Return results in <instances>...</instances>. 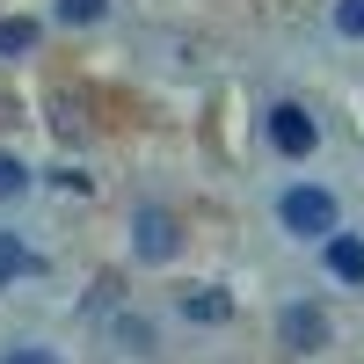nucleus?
<instances>
[{
	"instance_id": "obj_7",
	"label": "nucleus",
	"mask_w": 364,
	"mask_h": 364,
	"mask_svg": "<svg viewBox=\"0 0 364 364\" xmlns=\"http://www.w3.org/2000/svg\"><path fill=\"white\" fill-rule=\"evenodd\" d=\"M22 51H37V22L0 15V58H22Z\"/></svg>"
},
{
	"instance_id": "obj_6",
	"label": "nucleus",
	"mask_w": 364,
	"mask_h": 364,
	"mask_svg": "<svg viewBox=\"0 0 364 364\" xmlns=\"http://www.w3.org/2000/svg\"><path fill=\"white\" fill-rule=\"evenodd\" d=\"M182 314L204 321V328H219V321H233V299H226V291H211V284H197L190 299H182Z\"/></svg>"
},
{
	"instance_id": "obj_2",
	"label": "nucleus",
	"mask_w": 364,
	"mask_h": 364,
	"mask_svg": "<svg viewBox=\"0 0 364 364\" xmlns=\"http://www.w3.org/2000/svg\"><path fill=\"white\" fill-rule=\"evenodd\" d=\"M269 146H277V154H291V161H306L314 146H321V124H314L299 102H277V109H269Z\"/></svg>"
},
{
	"instance_id": "obj_5",
	"label": "nucleus",
	"mask_w": 364,
	"mask_h": 364,
	"mask_svg": "<svg viewBox=\"0 0 364 364\" xmlns=\"http://www.w3.org/2000/svg\"><path fill=\"white\" fill-rule=\"evenodd\" d=\"M328 269L343 284H364V240L357 233H328Z\"/></svg>"
},
{
	"instance_id": "obj_4",
	"label": "nucleus",
	"mask_w": 364,
	"mask_h": 364,
	"mask_svg": "<svg viewBox=\"0 0 364 364\" xmlns=\"http://www.w3.org/2000/svg\"><path fill=\"white\" fill-rule=\"evenodd\" d=\"M277 343L284 350H321L328 343V314L321 306H284L277 314Z\"/></svg>"
},
{
	"instance_id": "obj_8",
	"label": "nucleus",
	"mask_w": 364,
	"mask_h": 364,
	"mask_svg": "<svg viewBox=\"0 0 364 364\" xmlns=\"http://www.w3.org/2000/svg\"><path fill=\"white\" fill-rule=\"evenodd\" d=\"M29 190V168L15 161V154H0V204H8V197H22Z\"/></svg>"
},
{
	"instance_id": "obj_1",
	"label": "nucleus",
	"mask_w": 364,
	"mask_h": 364,
	"mask_svg": "<svg viewBox=\"0 0 364 364\" xmlns=\"http://www.w3.org/2000/svg\"><path fill=\"white\" fill-rule=\"evenodd\" d=\"M277 219H284V233H299V240H328V233H336V197L314 190V182H299V190H284Z\"/></svg>"
},
{
	"instance_id": "obj_3",
	"label": "nucleus",
	"mask_w": 364,
	"mask_h": 364,
	"mask_svg": "<svg viewBox=\"0 0 364 364\" xmlns=\"http://www.w3.org/2000/svg\"><path fill=\"white\" fill-rule=\"evenodd\" d=\"M132 248H139L146 262H168V255L182 248V226L168 219V211H161V204H146V211H139V219H132Z\"/></svg>"
},
{
	"instance_id": "obj_9",
	"label": "nucleus",
	"mask_w": 364,
	"mask_h": 364,
	"mask_svg": "<svg viewBox=\"0 0 364 364\" xmlns=\"http://www.w3.org/2000/svg\"><path fill=\"white\" fill-rule=\"evenodd\" d=\"M109 0H58V22H102Z\"/></svg>"
},
{
	"instance_id": "obj_11",
	"label": "nucleus",
	"mask_w": 364,
	"mask_h": 364,
	"mask_svg": "<svg viewBox=\"0 0 364 364\" xmlns=\"http://www.w3.org/2000/svg\"><path fill=\"white\" fill-rule=\"evenodd\" d=\"M0 364H58V357H51V350H37V343H15Z\"/></svg>"
},
{
	"instance_id": "obj_10",
	"label": "nucleus",
	"mask_w": 364,
	"mask_h": 364,
	"mask_svg": "<svg viewBox=\"0 0 364 364\" xmlns=\"http://www.w3.org/2000/svg\"><path fill=\"white\" fill-rule=\"evenodd\" d=\"M336 29L343 37H364V0H336Z\"/></svg>"
}]
</instances>
